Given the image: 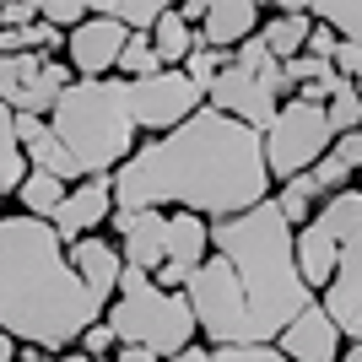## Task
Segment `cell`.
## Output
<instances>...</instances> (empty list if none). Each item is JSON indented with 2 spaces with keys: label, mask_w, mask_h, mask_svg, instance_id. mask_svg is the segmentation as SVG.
Masks as SVG:
<instances>
[{
  "label": "cell",
  "mask_w": 362,
  "mask_h": 362,
  "mask_svg": "<svg viewBox=\"0 0 362 362\" xmlns=\"http://www.w3.org/2000/svg\"><path fill=\"white\" fill-rule=\"evenodd\" d=\"M308 16L325 22V28H335V38H341V49H335V71L362 92V0H314Z\"/></svg>",
  "instance_id": "obj_15"
},
{
  "label": "cell",
  "mask_w": 362,
  "mask_h": 362,
  "mask_svg": "<svg viewBox=\"0 0 362 362\" xmlns=\"http://www.w3.org/2000/svg\"><path fill=\"white\" fill-rule=\"evenodd\" d=\"M49 130L81 179H114L130 163V151L141 146V130L130 119V81H119V76L71 81L49 114Z\"/></svg>",
  "instance_id": "obj_4"
},
{
  "label": "cell",
  "mask_w": 362,
  "mask_h": 362,
  "mask_svg": "<svg viewBox=\"0 0 362 362\" xmlns=\"http://www.w3.org/2000/svg\"><path fill=\"white\" fill-rule=\"evenodd\" d=\"M292 255H298V276H303V287L319 298V292L330 287L335 265H341V243L308 222V227H298V238H292Z\"/></svg>",
  "instance_id": "obj_18"
},
{
  "label": "cell",
  "mask_w": 362,
  "mask_h": 362,
  "mask_svg": "<svg viewBox=\"0 0 362 362\" xmlns=\"http://www.w3.org/2000/svg\"><path fill=\"white\" fill-rule=\"evenodd\" d=\"M103 325L114 330L119 346H146L157 362H173L184 346L200 341L195 314H189L184 292H163L151 276L130 271V265H124V276H119L114 303L103 308Z\"/></svg>",
  "instance_id": "obj_5"
},
{
  "label": "cell",
  "mask_w": 362,
  "mask_h": 362,
  "mask_svg": "<svg viewBox=\"0 0 362 362\" xmlns=\"http://www.w3.org/2000/svg\"><path fill=\"white\" fill-rule=\"evenodd\" d=\"M259 141H265L271 184H287V179H298V173H308L319 157H330L335 130H330V119H325V108L287 98V103L276 108V119L259 130Z\"/></svg>",
  "instance_id": "obj_6"
},
{
  "label": "cell",
  "mask_w": 362,
  "mask_h": 362,
  "mask_svg": "<svg viewBox=\"0 0 362 362\" xmlns=\"http://www.w3.org/2000/svg\"><path fill=\"white\" fill-rule=\"evenodd\" d=\"M60 200H65V184L54 179V173H33V168H28V179H22V189H16V206H22V216H38V222H49V216L60 211Z\"/></svg>",
  "instance_id": "obj_24"
},
{
  "label": "cell",
  "mask_w": 362,
  "mask_h": 362,
  "mask_svg": "<svg viewBox=\"0 0 362 362\" xmlns=\"http://www.w3.org/2000/svg\"><path fill=\"white\" fill-rule=\"evenodd\" d=\"M38 22V0H6L0 6V28H33Z\"/></svg>",
  "instance_id": "obj_35"
},
{
  "label": "cell",
  "mask_w": 362,
  "mask_h": 362,
  "mask_svg": "<svg viewBox=\"0 0 362 362\" xmlns=\"http://www.w3.org/2000/svg\"><path fill=\"white\" fill-rule=\"evenodd\" d=\"M314 227H319V233H330L335 243H346L351 233L362 227V184H346L341 195H325V200H319Z\"/></svg>",
  "instance_id": "obj_21"
},
{
  "label": "cell",
  "mask_w": 362,
  "mask_h": 362,
  "mask_svg": "<svg viewBox=\"0 0 362 362\" xmlns=\"http://www.w3.org/2000/svg\"><path fill=\"white\" fill-rule=\"evenodd\" d=\"M163 71V60H157V49H151V33H130L119 49V81H146V76Z\"/></svg>",
  "instance_id": "obj_26"
},
{
  "label": "cell",
  "mask_w": 362,
  "mask_h": 362,
  "mask_svg": "<svg viewBox=\"0 0 362 362\" xmlns=\"http://www.w3.org/2000/svg\"><path fill=\"white\" fill-rule=\"evenodd\" d=\"M49 362H92V357H81V351H60V357H49Z\"/></svg>",
  "instance_id": "obj_40"
},
{
  "label": "cell",
  "mask_w": 362,
  "mask_h": 362,
  "mask_svg": "<svg viewBox=\"0 0 362 362\" xmlns=\"http://www.w3.org/2000/svg\"><path fill=\"white\" fill-rule=\"evenodd\" d=\"M16 351H22V346H16L11 335H0V362H16Z\"/></svg>",
  "instance_id": "obj_39"
},
{
  "label": "cell",
  "mask_w": 362,
  "mask_h": 362,
  "mask_svg": "<svg viewBox=\"0 0 362 362\" xmlns=\"http://www.w3.org/2000/svg\"><path fill=\"white\" fill-rule=\"evenodd\" d=\"M87 11L119 22L124 33H151V28H157V16H163L168 6H157V0H87Z\"/></svg>",
  "instance_id": "obj_25"
},
{
  "label": "cell",
  "mask_w": 362,
  "mask_h": 362,
  "mask_svg": "<svg viewBox=\"0 0 362 362\" xmlns=\"http://www.w3.org/2000/svg\"><path fill=\"white\" fill-rule=\"evenodd\" d=\"M108 227L119 233V259L141 276H157L163 271V255H168V211H114Z\"/></svg>",
  "instance_id": "obj_13"
},
{
  "label": "cell",
  "mask_w": 362,
  "mask_h": 362,
  "mask_svg": "<svg viewBox=\"0 0 362 362\" xmlns=\"http://www.w3.org/2000/svg\"><path fill=\"white\" fill-rule=\"evenodd\" d=\"M308 179H314V189H319V195H341V189L351 184V173H346L341 163H335V157H319V163L308 168Z\"/></svg>",
  "instance_id": "obj_30"
},
{
  "label": "cell",
  "mask_w": 362,
  "mask_h": 362,
  "mask_svg": "<svg viewBox=\"0 0 362 362\" xmlns=\"http://www.w3.org/2000/svg\"><path fill=\"white\" fill-rule=\"evenodd\" d=\"M76 346H81V357H92V362H103V357H114V346H119V341H114V330H108L103 319H98V325H92V330L81 335V341H76Z\"/></svg>",
  "instance_id": "obj_31"
},
{
  "label": "cell",
  "mask_w": 362,
  "mask_h": 362,
  "mask_svg": "<svg viewBox=\"0 0 362 362\" xmlns=\"http://www.w3.org/2000/svg\"><path fill=\"white\" fill-rule=\"evenodd\" d=\"M276 195L259 130L227 119L222 108H200L195 119L141 141L114 173V211H189L227 222Z\"/></svg>",
  "instance_id": "obj_2"
},
{
  "label": "cell",
  "mask_w": 362,
  "mask_h": 362,
  "mask_svg": "<svg viewBox=\"0 0 362 362\" xmlns=\"http://www.w3.org/2000/svg\"><path fill=\"white\" fill-rule=\"evenodd\" d=\"M28 179V157H22V141H16V114L0 103V200L16 195Z\"/></svg>",
  "instance_id": "obj_23"
},
{
  "label": "cell",
  "mask_w": 362,
  "mask_h": 362,
  "mask_svg": "<svg viewBox=\"0 0 362 362\" xmlns=\"http://www.w3.org/2000/svg\"><path fill=\"white\" fill-rule=\"evenodd\" d=\"M341 362H362V341H351V346H346V357H341Z\"/></svg>",
  "instance_id": "obj_41"
},
{
  "label": "cell",
  "mask_w": 362,
  "mask_h": 362,
  "mask_svg": "<svg viewBox=\"0 0 362 362\" xmlns=\"http://www.w3.org/2000/svg\"><path fill=\"white\" fill-rule=\"evenodd\" d=\"M200 108H206V92L184 71H157L146 81H130V119H136V130L146 141L179 130L184 119H195Z\"/></svg>",
  "instance_id": "obj_7"
},
{
  "label": "cell",
  "mask_w": 362,
  "mask_h": 362,
  "mask_svg": "<svg viewBox=\"0 0 362 362\" xmlns=\"http://www.w3.org/2000/svg\"><path fill=\"white\" fill-rule=\"evenodd\" d=\"M227 65H233V54H222V49H206V44H200L195 54H189V60L179 65V71L189 76V81H195L200 92H211V81H216V76L227 71Z\"/></svg>",
  "instance_id": "obj_28"
},
{
  "label": "cell",
  "mask_w": 362,
  "mask_h": 362,
  "mask_svg": "<svg viewBox=\"0 0 362 362\" xmlns=\"http://www.w3.org/2000/svg\"><path fill=\"white\" fill-rule=\"evenodd\" d=\"M330 157L346 168V173H362V130H346V136H335Z\"/></svg>",
  "instance_id": "obj_33"
},
{
  "label": "cell",
  "mask_w": 362,
  "mask_h": 362,
  "mask_svg": "<svg viewBox=\"0 0 362 362\" xmlns=\"http://www.w3.org/2000/svg\"><path fill=\"white\" fill-rule=\"evenodd\" d=\"M276 351H281L287 362H341L346 335L335 330V319L314 303V308H303L287 330L276 335Z\"/></svg>",
  "instance_id": "obj_14"
},
{
  "label": "cell",
  "mask_w": 362,
  "mask_h": 362,
  "mask_svg": "<svg viewBox=\"0 0 362 362\" xmlns=\"http://www.w3.org/2000/svg\"><path fill=\"white\" fill-rule=\"evenodd\" d=\"M124 38H130V33H124L119 22H108V16L92 11L76 33H65V65L76 71V81H103V76L119 71Z\"/></svg>",
  "instance_id": "obj_9"
},
{
  "label": "cell",
  "mask_w": 362,
  "mask_h": 362,
  "mask_svg": "<svg viewBox=\"0 0 362 362\" xmlns=\"http://www.w3.org/2000/svg\"><path fill=\"white\" fill-rule=\"evenodd\" d=\"M71 265L76 276H81V287L92 292V298L114 303V292H119V276H124V259H119V243H108V238H81L71 243Z\"/></svg>",
  "instance_id": "obj_16"
},
{
  "label": "cell",
  "mask_w": 362,
  "mask_h": 362,
  "mask_svg": "<svg viewBox=\"0 0 362 362\" xmlns=\"http://www.w3.org/2000/svg\"><path fill=\"white\" fill-rule=\"evenodd\" d=\"M325 119H330L335 136H346V130H362V92L351 87V81H341V92H335L330 103H325Z\"/></svg>",
  "instance_id": "obj_27"
},
{
  "label": "cell",
  "mask_w": 362,
  "mask_h": 362,
  "mask_svg": "<svg viewBox=\"0 0 362 362\" xmlns=\"http://www.w3.org/2000/svg\"><path fill=\"white\" fill-rule=\"evenodd\" d=\"M173 362H211V346H200V341H195V346H184Z\"/></svg>",
  "instance_id": "obj_38"
},
{
  "label": "cell",
  "mask_w": 362,
  "mask_h": 362,
  "mask_svg": "<svg viewBox=\"0 0 362 362\" xmlns=\"http://www.w3.org/2000/svg\"><path fill=\"white\" fill-rule=\"evenodd\" d=\"M206 103L222 108L227 119L249 124V130H265V124L276 119V108L287 103V81H281V71L255 76V71H243V65H227V71L211 81Z\"/></svg>",
  "instance_id": "obj_8"
},
{
  "label": "cell",
  "mask_w": 362,
  "mask_h": 362,
  "mask_svg": "<svg viewBox=\"0 0 362 362\" xmlns=\"http://www.w3.org/2000/svg\"><path fill=\"white\" fill-rule=\"evenodd\" d=\"M357 179H362V173H357Z\"/></svg>",
  "instance_id": "obj_42"
},
{
  "label": "cell",
  "mask_w": 362,
  "mask_h": 362,
  "mask_svg": "<svg viewBox=\"0 0 362 362\" xmlns=\"http://www.w3.org/2000/svg\"><path fill=\"white\" fill-rule=\"evenodd\" d=\"M335 49H341V38H335V28H325V22H314V33H308V44H303V54H314V60H330V65H335Z\"/></svg>",
  "instance_id": "obj_34"
},
{
  "label": "cell",
  "mask_w": 362,
  "mask_h": 362,
  "mask_svg": "<svg viewBox=\"0 0 362 362\" xmlns=\"http://www.w3.org/2000/svg\"><path fill=\"white\" fill-rule=\"evenodd\" d=\"M114 362H157L146 346H114Z\"/></svg>",
  "instance_id": "obj_37"
},
{
  "label": "cell",
  "mask_w": 362,
  "mask_h": 362,
  "mask_svg": "<svg viewBox=\"0 0 362 362\" xmlns=\"http://www.w3.org/2000/svg\"><path fill=\"white\" fill-rule=\"evenodd\" d=\"M206 255H211V222L189 216V211H168V255L151 281L163 292H184V281L206 265Z\"/></svg>",
  "instance_id": "obj_10"
},
{
  "label": "cell",
  "mask_w": 362,
  "mask_h": 362,
  "mask_svg": "<svg viewBox=\"0 0 362 362\" xmlns=\"http://www.w3.org/2000/svg\"><path fill=\"white\" fill-rule=\"evenodd\" d=\"M308 33H314V16H308V11H292V16L276 11V16L259 22V44H265V54H271L276 65H287V60H298V54H303Z\"/></svg>",
  "instance_id": "obj_19"
},
{
  "label": "cell",
  "mask_w": 362,
  "mask_h": 362,
  "mask_svg": "<svg viewBox=\"0 0 362 362\" xmlns=\"http://www.w3.org/2000/svg\"><path fill=\"white\" fill-rule=\"evenodd\" d=\"M292 238L298 233L281 222L276 200L211 222V255L184 281L206 346H276V335L319 303L298 276Z\"/></svg>",
  "instance_id": "obj_1"
},
{
  "label": "cell",
  "mask_w": 362,
  "mask_h": 362,
  "mask_svg": "<svg viewBox=\"0 0 362 362\" xmlns=\"http://www.w3.org/2000/svg\"><path fill=\"white\" fill-rule=\"evenodd\" d=\"M173 11H179L184 22H189V28L200 33V22H206V11H211V0H184V6H173Z\"/></svg>",
  "instance_id": "obj_36"
},
{
  "label": "cell",
  "mask_w": 362,
  "mask_h": 362,
  "mask_svg": "<svg viewBox=\"0 0 362 362\" xmlns=\"http://www.w3.org/2000/svg\"><path fill=\"white\" fill-rule=\"evenodd\" d=\"M103 319V303L81 287L71 249L38 216H0V335L44 357L76 351Z\"/></svg>",
  "instance_id": "obj_3"
},
{
  "label": "cell",
  "mask_w": 362,
  "mask_h": 362,
  "mask_svg": "<svg viewBox=\"0 0 362 362\" xmlns=\"http://www.w3.org/2000/svg\"><path fill=\"white\" fill-rule=\"evenodd\" d=\"M87 16V0H38V22H49L54 33H76Z\"/></svg>",
  "instance_id": "obj_29"
},
{
  "label": "cell",
  "mask_w": 362,
  "mask_h": 362,
  "mask_svg": "<svg viewBox=\"0 0 362 362\" xmlns=\"http://www.w3.org/2000/svg\"><path fill=\"white\" fill-rule=\"evenodd\" d=\"M271 200H276V211H281V222L298 233V227L314 222V211H319V200H325V195L314 189V179H308V173H298V179H287Z\"/></svg>",
  "instance_id": "obj_22"
},
{
  "label": "cell",
  "mask_w": 362,
  "mask_h": 362,
  "mask_svg": "<svg viewBox=\"0 0 362 362\" xmlns=\"http://www.w3.org/2000/svg\"><path fill=\"white\" fill-rule=\"evenodd\" d=\"M114 216V179H81L65 189L60 211L49 216V227L60 233V243L71 249V243L81 238H98V227Z\"/></svg>",
  "instance_id": "obj_12"
},
{
  "label": "cell",
  "mask_w": 362,
  "mask_h": 362,
  "mask_svg": "<svg viewBox=\"0 0 362 362\" xmlns=\"http://www.w3.org/2000/svg\"><path fill=\"white\" fill-rule=\"evenodd\" d=\"M319 308L335 319V330L351 341H362V227L341 243V265H335L330 287L319 292Z\"/></svg>",
  "instance_id": "obj_11"
},
{
  "label": "cell",
  "mask_w": 362,
  "mask_h": 362,
  "mask_svg": "<svg viewBox=\"0 0 362 362\" xmlns=\"http://www.w3.org/2000/svg\"><path fill=\"white\" fill-rule=\"evenodd\" d=\"M211 362H287L276 346H211Z\"/></svg>",
  "instance_id": "obj_32"
},
{
  "label": "cell",
  "mask_w": 362,
  "mask_h": 362,
  "mask_svg": "<svg viewBox=\"0 0 362 362\" xmlns=\"http://www.w3.org/2000/svg\"><path fill=\"white\" fill-rule=\"evenodd\" d=\"M255 33H259V6L255 0H211V11L200 22V44L233 54V49H238L243 38H255Z\"/></svg>",
  "instance_id": "obj_17"
},
{
  "label": "cell",
  "mask_w": 362,
  "mask_h": 362,
  "mask_svg": "<svg viewBox=\"0 0 362 362\" xmlns=\"http://www.w3.org/2000/svg\"><path fill=\"white\" fill-rule=\"evenodd\" d=\"M151 49H157L163 71H179V65L200 49V33L189 28L179 11H163V16H157V28H151Z\"/></svg>",
  "instance_id": "obj_20"
}]
</instances>
